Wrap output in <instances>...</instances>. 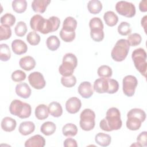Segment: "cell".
I'll return each instance as SVG.
<instances>
[{
	"instance_id": "38",
	"label": "cell",
	"mask_w": 147,
	"mask_h": 147,
	"mask_svg": "<svg viewBox=\"0 0 147 147\" xmlns=\"http://www.w3.org/2000/svg\"><path fill=\"white\" fill-rule=\"evenodd\" d=\"M61 84L65 87H72L76 83V78L74 75L68 76H62L61 78Z\"/></svg>"
},
{
	"instance_id": "6",
	"label": "cell",
	"mask_w": 147,
	"mask_h": 147,
	"mask_svg": "<svg viewBox=\"0 0 147 147\" xmlns=\"http://www.w3.org/2000/svg\"><path fill=\"white\" fill-rule=\"evenodd\" d=\"M95 113L90 109H85L80 115V126L84 131H90L95 126Z\"/></svg>"
},
{
	"instance_id": "1",
	"label": "cell",
	"mask_w": 147,
	"mask_h": 147,
	"mask_svg": "<svg viewBox=\"0 0 147 147\" xmlns=\"http://www.w3.org/2000/svg\"><path fill=\"white\" fill-rule=\"evenodd\" d=\"M122 124L119 110L116 107H111L107 111L106 117L100 121L99 126L104 131H111L120 129Z\"/></svg>"
},
{
	"instance_id": "40",
	"label": "cell",
	"mask_w": 147,
	"mask_h": 147,
	"mask_svg": "<svg viewBox=\"0 0 147 147\" xmlns=\"http://www.w3.org/2000/svg\"><path fill=\"white\" fill-rule=\"evenodd\" d=\"M118 32L122 36H127L131 32L130 25L127 22H122L118 26Z\"/></svg>"
},
{
	"instance_id": "48",
	"label": "cell",
	"mask_w": 147,
	"mask_h": 147,
	"mask_svg": "<svg viewBox=\"0 0 147 147\" xmlns=\"http://www.w3.org/2000/svg\"><path fill=\"white\" fill-rule=\"evenodd\" d=\"M137 142L141 146H147V132L146 131L141 132L137 137Z\"/></svg>"
},
{
	"instance_id": "42",
	"label": "cell",
	"mask_w": 147,
	"mask_h": 147,
	"mask_svg": "<svg viewBox=\"0 0 147 147\" xmlns=\"http://www.w3.org/2000/svg\"><path fill=\"white\" fill-rule=\"evenodd\" d=\"M11 36V30L10 26L1 25L0 26V40L9 39Z\"/></svg>"
},
{
	"instance_id": "26",
	"label": "cell",
	"mask_w": 147,
	"mask_h": 147,
	"mask_svg": "<svg viewBox=\"0 0 147 147\" xmlns=\"http://www.w3.org/2000/svg\"><path fill=\"white\" fill-rule=\"evenodd\" d=\"M103 19L106 24L109 26H115L118 21V17L114 12L112 11H106L103 16Z\"/></svg>"
},
{
	"instance_id": "28",
	"label": "cell",
	"mask_w": 147,
	"mask_h": 147,
	"mask_svg": "<svg viewBox=\"0 0 147 147\" xmlns=\"http://www.w3.org/2000/svg\"><path fill=\"white\" fill-rule=\"evenodd\" d=\"M142 121L134 117H127L126 127L130 130H137L141 126Z\"/></svg>"
},
{
	"instance_id": "33",
	"label": "cell",
	"mask_w": 147,
	"mask_h": 147,
	"mask_svg": "<svg viewBox=\"0 0 147 147\" xmlns=\"http://www.w3.org/2000/svg\"><path fill=\"white\" fill-rule=\"evenodd\" d=\"M11 57V52L9 46L6 44L0 45V59L1 61H8Z\"/></svg>"
},
{
	"instance_id": "32",
	"label": "cell",
	"mask_w": 147,
	"mask_h": 147,
	"mask_svg": "<svg viewBox=\"0 0 147 147\" xmlns=\"http://www.w3.org/2000/svg\"><path fill=\"white\" fill-rule=\"evenodd\" d=\"M12 8L17 13H24L27 7V2L25 0H14L12 2Z\"/></svg>"
},
{
	"instance_id": "34",
	"label": "cell",
	"mask_w": 147,
	"mask_h": 147,
	"mask_svg": "<svg viewBox=\"0 0 147 147\" xmlns=\"http://www.w3.org/2000/svg\"><path fill=\"white\" fill-rule=\"evenodd\" d=\"M127 117H134L144 122L146 118L145 112L141 109L134 108L131 109L127 114Z\"/></svg>"
},
{
	"instance_id": "27",
	"label": "cell",
	"mask_w": 147,
	"mask_h": 147,
	"mask_svg": "<svg viewBox=\"0 0 147 147\" xmlns=\"http://www.w3.org/2000/svg\"><path fill=\"white\" fill-rule=\"evenodd\" d=\"M87 9L90 13L96 14L99 13L102 9V4L100 1L91 0L87 3Z\"/></svg>"
},
{
	"instance_id": "30",
	"label": "cell",
	"mask_w": 147,
	"mask_h": 147,
	"mask_svg": "<svg viewBox=\"0 0 147 147\" xmlns=\"http://www.w3.org/2000/svg\"><path fill=\"white\" fill-rule=\"evenodd\" d=\"M46 44L49 50L52 51H55L59 48L60 45V41L56 36L52 35L48 37V38L47 39Z\"/></svg>"
},
{
	"instance_id": "16",
	"label": "cell",
	"mask_w": 147,
	"mask_h": 147,
	"mask_svg": "<svg viewBox=\"0 0 147 147\" xmlns=\"http://www.w3.org/2000/svg\"><path fill=\"white\" fill-rule=\"evenodd\" d=\"M31 89L26 83H20L16 86V92L17 95L22 98H28L31 95Z\"/></svg>"
},
{
	"instance_id": "24",
	"label": "cell",
	"mask_w": 147,
	"mask_h": 147,
	"mask_svg": "<svg viewBox=\"0 0 147 147\" xmlns=\"http://www.w3.org/2000/svg\"><path fill=\"white\" fill-rule=\"evenodd\" d=\"M49 114L54 117H59L63 114V109L61 105L57 102H52L48 105Z\"/></svg>"
},
{
	"instance_id": "20",
	"label": "cell",
	"mask_w": 147,
	"mask_h": 147,
	"mask_svg": "<svg viewBox=\"0 0 147 147\" xmlns=\"http://www.w3.org/2000/svg\"><path fill=\"white\" fill-rule=\"evenodd\" d=\"M35 130V125L31 121H24L20 123L18 130L23 136H28L32 133Z\"/></svg>"
},
{
	"instance_id": "5",
	"label": "cell",
	"mask_w": 147,
	"mask_h": 147,
	"mask_svg": "<svg viewBox=\"0 0 147 147\" xmlns=\"http://www.w3.org/2000/svg\"><path fill=\"white\" fill-rule=\"evenodd\" d=\"M131 58L136 68L142 76L146 78L147 68L146 53L144 49L142 48L136 49L132 52Z\"/></svg>"
},
{
	"instance_id": "35",
	"label": "cell",
	"mask_w": 147,
	"mask_h": 147,
	"mask_svg": "<svg viewBox=\"0 0 147 147\" xmlns=\"http://www.w3.org/2000/svg\"><path fill=\"white\" fill-rule=\"evenodd\" d=\"M60 37L61 38L66 42L72 41L75 38V32L69 31L61 29L59 33Z\"/></svg>"
},
{
	"instance_id": "46",
	"label": "cell",
	"mask_w": 147,
	"mask_h": 147,
	"mask_svg": "<svg viewBox=\"0 0 147 147\" xmlns=\"http://www.w3.org/2000/svg\"><path fill=\"white\" fill-rule=\"evenodd\" d=\"M26 74L22 70L18 69L14 71L11 74V79L16 82L23 81L26 78Z\"/></svg>"
},
{
	"instance_id": "25",
	"label": "cell",
	"mask_w": 147,
	"mask_h": 147,
	"mask_svg": "<svg viewBox=\"0 0 147 147\" xmlns=\"http://www.w3.org/2000/svg\"><path fill=\"white\" fill-rule=\"evenodd\" d=\"M56 125L51 121H47L42 124L40 127L41 132L45 136H51L56 131Z\"/></svg>"
},
{
	"instance_id": "9",
	"label": "cell",
	"mask_w": 147,
	"mask_h": 147,
	"mask_svg": "<svg viewBox=\"0 0 147 147\" xmlns=\"http://www.w3.org/2000/svg\"><path fill=\"white\" fill-rule=\"evenodd\" d=\"M60 25V19L56 16H52L45 20L43 27L40 32L42 34H48L56 31Z\"/></svg>"
},
{
	"instance_id": "39",
	"label": "cell",
	"mask_w": 147,
	"mask_h": 147,
	"mask_svg": "<svg viewBox=\"0 0 147 147\" xmlns=\"http://www.w3.org/2000/svg\"><path fill=\"white\" fill-rule=\"evenodd\" d=\"M27 26L26 24L23 21H19L17 24L14 28V32L19 37H23L24 36H25L27 32Z\"/></svg>"
},
{
	"instance_id": "23",
	"label": "cell",
	"mask_w": 147,
	"mask_h": 147,
	"mask_svg": "<svg viewBox=\"0 0 147 147\" xmlns=\"http://www.w3.org/2000/svg\"><path fill=\"white\" fill-rule=\"evenodd\" d=\"M35 116L39 120H44L48 118L49 115L48 107L44 104L38 105L35 109Z\"/></svg>"
},
{
	"instance_id": "11",
	"label": "cell",
	"mask_w": 147,
	"mask_h": 147,
	"mask_svg": "<svg viewBox=\"0 0 147 147\" xmlns=\"http://www.w3.org/2000/svg\"><path fill=\"white\" fill-rule=\"evenodd\" d=\"M82 106L81 100L77 97H71L69 98L65 103L66 110L70 114L78 113Z\"/></svg>"
},
{
	"instance_id": "8",
	"label": "cell",
	"mask_w": 147,
	"mask_h": 147,
	"mask_svg": "<svg viewBox=\"0 0 147 147\" xmlns=\"http://www.w3.org/2000/svg\"><path fill=\"white\" fill-rule=\"evenodd\" d=\"M138 81L133 75H127L122 80V90L124 94L127 96H132L135 92Z\"/></svg>"
},
{
	"instance_id": "51",
	"label": "cell",
	"mask_w": 147,
	"mask_h": 147,
	"mask_svg": "<svg viewBox=\"0 0 147 147\" xmlns=\"http://www.w3.org/2000/svg\"><path fill=\"white\" fill-rule=\"evenodd\" d=\"M146 18H147V16H145L141 20V25L142 26H143L144 29V30L146 33Z\"/></svg>"
},
{
	"instance_id": "12",
	"label": "cell",
	"mask_w": 147,
	"mask_h": 147,
	"mask_svg": "<svg viewBox=\"0 0 147 147\" xmlns=\"http://www.w3.org/2000/svg\"><path fill=\"white\" fill-rule=\"evenodd\" d=\"M109 78H100L95 80L94 83V90L99 94L107 93L109 87Z\"/></svg>"
},
{
	"instance_id": "2",
	"label": "cell",
	"mask_w": 147,
	"mask_h": 147,
	"mask_svg": "<svg viewBox=\"0 0 147 147\" xmlns=\"http://www.w3.org/2000/svg\"><path fill=\"white\" fill-rule=\"evenodd\" d=\"M10 113L18 117L21 119L26 118L30 117L32 113V108L29 104L22 102L20 100H13L9 106Z\"/></svg>"
},
{
	"instance_id": "18",
	"label": "cell",
	"mask_w": 147,
	"mask_h": 147,
	"mask_svg": "<svg viewBox=\"0 0 147 147\" xmlns=\"http://www.w3.org/2000/svg\"><path fill=\"white\" fill-rule=\"evenodd\" d=\"M45 20V19L40 14H36L33 16L30 21V26L31 29L34 31L40 32Z\"/></svg>"
},
{
	"instance_id": "44",
	"label": "cell",
	"mask_w": 147,
	"mask_h": 147,
	"mask_svg": "<svg viewBox=\"0 0 147 147\" xmlns=\"http://www.w3.org/2000/svg\"><path fill=\"white\" fill-rule=\"evenodd\" d=\"M90 30L93 29H103V24L99 17H94L90 20L89 22Z\"/></svg>"
},
{
	"instance_id": "47",
	"label": "cell",
	"mask_w": 147,
	"mask_h": 147,
	"mask_svg": "<svg viewBox=\"0 0 147 147\" xmlns=\"http://www.w3.org/2000/svg\"><path fill=\"white\" fill-rule=\"evenodd\" d=\"M109 87L107 93L108 94H114L117 92L119 89V84L118 82L113 79H109Z\"/></svg>"
},
{
	"instance_id": "50",
	"label": "cell",
	"mask_w": 147,
	"mask_h": 147,
	"mask_svg": "<svg viewBox=\"0 0 147 147\" xmlns=\"http://www.w3.org/2000/svg\"><path fill=\"white\" fill-rule=\"evenodd\" d=\"M139 9L142 12H146L147 11V1H141L139 4Z\"/></svg>"
},
{
	"instance_id": "21",
	"label": "cell",
	"mask_w": 147,
	"mask_h": 147,
	"mask_svg": "<svg viewBox=\"0 0 147 147\" xmlns=\"http://www.w3.org/2000/svg\"><path fill=\"white\" fill-rule=\"evenodd\" d=\"M17 125L15 119L13 118L6 117L3 118L1 121V127L3 130L7 132H11L13 131Z\"/></svg>"
},
{
	"instance_id": "29",
	"label": "cell",
	"mask_w": 147,
	"mask_h": 147,
	"mask_svg": "<svg viewBox=\"0 0 147 147\" xmlns=\"http://www.w3.org/2000/svg\"><path fill=\"white\" fill-rule=\"evenodd\" d=\"M62 132L64 136L73 137L76 135L78 133V127L75 124L68 123L63 127Z\"/></svg>"
},
{
	"instance_id": "17",
	"label": "cell",
	"mask_w": 147,
	"mask_h": 147,
	"mask_svg": "<svg viewBox=\"0 0 147 147\" xmlns=\"http://www.w3.org/2000/svg\"><path fill=\"white\" fill-rule=\"evenodd\" d=\"M20 66L25 71H30L36 66V61L33 57L30 56H24L20 60Z\"/></svg>"
},
{
	"instance_id": "49",
	"label": "cell",
	"mask_w": 147,
	"mask_h": 147,
	"mask_svg": "<svg viewBox=\"0 0 147 147\" xmlns=\"http://www.w3.org/2000/svg\"><path fill=\"white\" fill-rule=\"evenodd\" d=\"M65 147H77L78 144L77 142L75 139L71 138H68L65 139L64 141L63 144Z\"/></svg>"
},
{
	"instance_id": "31",
	"label": "cell",
	"mask_w": 147,
	"mask_h": 147,
	"mask_svg": "<svg viewBox=\"0 0 147 147\" xmlns=\"http://www.w3.org/2000/svg\"><path fill=\"white\" fill-rule=\"evenodd\" d=\"M76 20L72 17H67L63 21L62 29L69 31H75L76 29Z\"/></svg>"
},
{
	"instance_id": "37",
	"label": "cell",
	"mask_w": 147,
	"mask_h": 147,
	"mask_svg": "<svg viewBox=\"0 0 147 147\" xmlns=\"http://www.w3.org/2000/svg\"><path fill=\"white\" fill-rule=\"evenodd\" d=\"M98 75L100 78H109L112 76V69L111 68L106 65H103L100 66L97 71Z\"/></svg>"
},
{
	"instance_id": "3",
	"label": "cell",
	"mask_w": 147,
	"mask_h": 147,
	"mask_svg": "<svg viewBox=\"0 0 147 147\" xmlns=\"http://www.w3.org/2000/svg\"><path fill=\"white\" fill-rule=\"evenodd\" d=\"M77 65L78 59L76 56L72 53H67L63 57V62L59 68V72L63 76H71Z\"/></svg>"
},
{
	"instance_id": "52",
	"label": "cell",
	"mask_w": 147,
	"mask_h": 147,
	"mask_svg": "<svg viewBox=\"0 0 147 147\" xmlns=\"http://www.w3.org/2000/svg\"><path fill=\"white\" fill-rule=\"evenodd\" d=\"M131 146H141V145H140L138 142H137L136 144H134L131 145Z\"/></svg>"
},
{
	"instance_id": "36",
	"label": "cell",
	"mask_w": 147,
	"mask_h": 147,
	"mask_svg": "<svg viewBox=\"0 0 147 147\" xmlns=\"http://www.w3.org/2000/svg\"><path fill=\"white\" fill-rule=\"evenodd\" d=\"M16 22V17L11 13H7L1 17V25L12 26Z\"/></svg>"
},
{
	"instance_id": "14",
	"label": "cell",
	"mask_w": 147,
	"mask_h": 147,
	"mask_svg": "<svg viewBox=\"0 0 147 147\" xmlns=\"http://www.w3.org/2000/svg\"><path fill=\"white\" fill-rule=\"evenodd\" d=\"M45 145V140L44 138L39 134L34 135L25 142V147H43Z\"/></svg>"
},
{
	"instance_id": "41",
	"label": "cell",
	"mask_w": 147,
	"mask_h": 147,
	"mask_svg": "<svg viewBox=\"0 0 147 147\" xmlns=\"http://www.w3.org/2000/svg\"><path fill=\"white\" fill-rule=\"evenodd\" d=\"M40 36L34 31L29 32L26 36L27 41L32 45H37L40 42Z\"/></svg>"
},
{
	"instance_id": "7",
	"label": "cell",
	"mask_w": 147,
	"mask_h": 147,
	"mask_svg": "<svg viewBox=\"0 0 147 147\" xmlns=\"http://www.w3.org/2000/svg\"><path fill=\"white\" fill-rule=\"evenodd\" d=\"M115 10L120 15L126 17H133L136 14V7L133 3L121 1H118L115 5Z\"/></svg>"
},
{
	"instance_id": "10",
	"label": "cell",
	"mask_w": 147,
	"mask_h": 147,
	"mask_svg": "<svg viewBox=\"0 0 147 147\" xmlns=\"http://www.w3.org/2000/svg\"><path fill=\"white\" fill-rule=\"evenodd\" d=\"M28 80L30 86L35 89H42L46 84L45 80L42 74L39 72H33L28 76Z\"/></svg>"
},
{
	"instance_id": "13",
	"label": "cell",
	"mask_w": 147,
	"mask_h": 147,
	"mask_svg": "<svg viewBox=\"0 0 147 147\" xmlns=\"http://www.w3.org/2000/svg\"><path fill=\"white\" fill-rule=\"evenodd\" d=\"M78 91L79 94L84 98H90L94 93V90L90 82H83L78 87Z\"/></svg>"
},
{
	"instance_id": "19",
	"label": "cell",
	"mask_w": 147,
	"mask_h": 147,
	"mask_svg": "<svg viewBox=\"0 0 147 147\" xmlns=\"http://www.w3.org/2000/svg\"><path fill=\"white\" fill-rule=\"evenodd\" d=\"M50 3V0H34L32 1L31 6L34 12L43 13Z\"/></svg>"
},
{
	"instance_id": "43",
	"label": "cell",
	"mask_w": 147,
	"mask_h": 147,
	"mask_svg": "<svg viewBox=\"0 0 147 147\" xmlns=\"http://www.w3.org/2000/svg\"><path fill=\"white\" fill-rule=\"evenodd\" d=\"M130 44V46L135 47L139 45L142 40V37L141 35L137 33H134L130 34L127 37V40Z\"/></svg>"
},
{
	"instance_id": "45",
	"label": "cell",
	"mask_w": 147,
	"mask_h": 147,
	"mask_svg": "<svg viewBox=\"0 0 147 147\" xmlns=\"http://www.w3.org/2000/svg\"><path fill=\"white\" fill-rule=\"evenodd\" d=\"M90 36L96 42H100L104 38V32L102 29L90 30Z\"/></svg>"
},
{
	"instance_id": "15",
	"label": "cell",
	"mask_w": 147,
	"mask_h": 147,
	"mask_svg": "<svg viewBox=\"0 0 147 147\" xmlns=\"http://www.w3.org/2000/svg\"><path fill=\"white\" fill-rule=\"evenodd\" d=\"M11 48L13 52L18 55L24 54L28 51L26 44L20 39H16L12 41Z\"/></svg>"
},
{
	"instance_id": "4",
	"label": "cell",
	"mask_w": 147,
	"mask_h": 147,
	"mask_svg": "<svg viewBox=\"0 0 147 147\" xmlns=\"http://www.w3.org/2000/svg\"><path fill=\"white\" fill-rule=\"evenodd\" d=\"M130 49V44L126 39H120L117 41L113 47L111 56L117 62L122 61L127 57Z\"/></svg>"
},
{
	"instance_id": "22",
	"label": "cell",
	"mask_w": 147,
	"mask_h": 147,
	"mask_svg": "<svg viewBox=\"0 0 147 147\" xmlns=\"http://www.w3.org/2000/svg\"><path fill=\"white\" fill-rule=\"evenodd\" d=\"M95 142L101 146H109L111 141V136L104 133H98L95 137Z\"/></svg>"
}]
</instances>
